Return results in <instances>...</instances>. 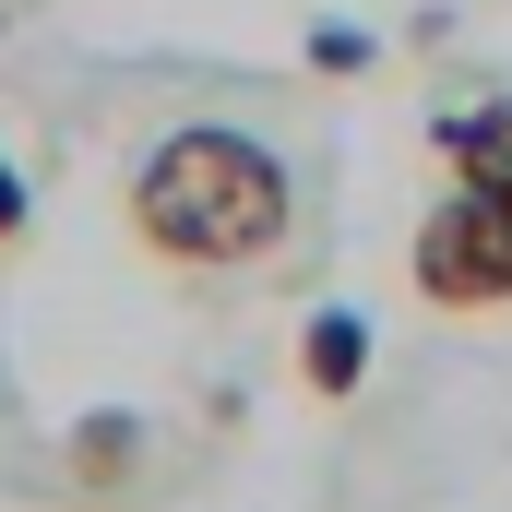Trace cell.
I'll use <instances>...</instances> for the list:
<instances>
[{
  "label": "cell",
  "mask_w": 512,
  "mask_h": 512,
  "mask_svg": "<svg viewBox=\"0 0 512 512\" xmlns=\"http://www.w3.org/2000/svg\"><path fill=\"white\" fill-rule=\"evenodd\" d=\"M131 239L167 274H262L298 239V179L286 155L227 120H179L131 167Z\"/></svg>",
  "instance_id": "1"
},
{
  "label": "cell",
  "mask_w": 512,
  "mask_h": 512,
  "mask_svg": "<svg viewBox=\"0 0 512 512\" xmlns=\"http://www.w3.org/2000/svg\"><path fill=\"white\" fill-rule=\"evenodd\" d=\"M405 274H417V298H429V310H512V215L489 203V191L429 203V215H417Z\"/></svg>",
  "instance_id": "2"
},
{
  "label": "cell",
  "mask_w": 512,
  "mask_h": 512,
  "mask_svg": "<svg viewBox=\"0 0 512 512\" xmlns=\"http://www.w3.org/2000/svg\"><path fill=\"white\" fill-rule=\"evenodd\" d=\"M60 465H72V489H96V501H131V489H143V465H155V429H143L131 405H96V417H72Z\"/></svg>",
  "instance_id": "3"
},
{
  "label": "cell",
  "mask_w": 512,
  "mask_h": 512,
  "mask_svg": "<svg viewBox=\"0 0 512 512\" xmlns=\"http://www.w3.org/2000/svg\"><path fill=\"white\" fill-rule=\"evenodd\" d=\"M429 143H441L453 191H512V96H489V108H453Z\"/></svg>",
  "instance_id": "4"
},
{
  "label": "cell",
  "mask_w": 512,
  "mask_h": 512,
  "mask_svg": "<svg viewBox=\"0 0 512 512\" xmlns=\"http://www.w3.org/2000/svg\"><path fill=\"white\" fill-rule=\"evenodd\" d=\"M298 382L322 393V405H346V393L370 382V322L358 310H310L298 322Z\"/></svg>",
  "instance_id": "5"
},
{
  "label": "cell",
  "mask_w": 512,
  "mask_h": 512,
  "mask_svg": "<svg viewBox=\"0 0 512 512\" xmlns=\"http://www.w3.org/2000/svg\"><path fill=\"white\" fill-rule=\"evenodd\" d=\"M310 72H370V36L358 24H310Z\"/></svg>",
  "instance_id": "6"
},
{
  "label": "cell",
  "mask_w": 512,
  "mask_h": 512,
  "mask_svg": "<svg viewBox=\"0 0 512 512\" xmlns=\"http://www.w3.org/2000/svg\"><path fill=\"white\" fill-rule=\"evenodd\" d=\"M24 251V167H12V155H0V262Z\"/></svg>",
  "instance_id": "7"
}]
</instances>
